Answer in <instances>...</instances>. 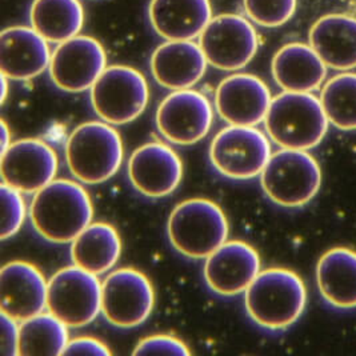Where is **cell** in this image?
Wrapping results in <instances>:
<instances>
[{"label": "cell", "instance_id": "16", "mask_svg": "<svg viewBox=\"0 0 356 356\" xmlns=\"http://www.w3.org/2000/svg\"><path fill=\"white\" fill-rule=\"evenodd\" d=\"M127 170L134 188L148 197L172 194L183 178V164L178 154L159 142L136 148L131 154Z\"/></svg>", "mask_w": 356, "mask_h": 356}, {"label": "cell", "instance_id": "9", "mask_svg": "<svg viewBox=\"0 0 356 356\" xmlns=\"http://www.w3.org/2000/svg\"><path fill=\"white\" fill-rule=\"evenodd\" d=\"M267 136L255 127L229 126L212 139L210 159L223 177L248 180L261 174L271 158Z\"/></svg>", "mask_w": 356, "mask_h": 356}, {"label": "cell", "instance_id": "10", "mask_svg": "<svg viewBox=\"0 0 356 356\" xmlns=\"http://www.w3.org/2000/svg\"><path fill=\"white\" fill-rule=\"evenodd\" d=\"M155 293L146 275L134 268H119L102 283V314L110 324L132 328L146 322Z\"/></svg>", "mask_w": 356, "mask_h": 356}, {"label": "cell", "instance_id": "18", "mask_svg": "<svg viewBox=\"0 0 356 356\" xmlns=\"http://www.w3.org/2000/svg\"><path fill=\"white\" fill-rule=\"evenodd\" d=\"M43 274L27 261H10L0 271V307L17 322H24L47 307Z\"/></svg>", "mask_w": 356, "mask_h": 356}, {"label": "cell", "instance_id": "1", "mask_svg": "<svg viewBox=\"0 0 356 356\" xmlns=\"http://www.w3.org/2000/svg\"><path fill=\"white\" fill-rule=\"evenodd\" d=\"M92 203L87 191L71 180H52L33 196L30 218L35 231L47 242H74L91 225Z\"/></svg>", "mask_w": 356, "mask_h": 356}, {"label": "cell", "instance_id": "23", "mask_svg": "<svg viewBox=\"0 0 356 356\" xmlns=\"http://www.w3.org/2000/svg\"><path fill=\"white\" fill-rule=\"evenodd\" d=\"M276 84L290 92H312L327 76V65L309 44L289 43L273 59Z\"/></svg>", "mask_w": 356, "mask_h": 356}, {"label": "cell", "instance_id": "28", "mask_svg": "<svg viewBox=\"0 0 356 356\" xmlns=\"http://www.w3.org/2000/svg\"><path fill=\"white\" fill-rule=\"evenodd\" d=\"M321 103L328 122L340 131L356 130V74L343 72L323 86Z\"/></svg>", "mask_w": 356, "mask_h": 356}, {"label": "cell", "instance_id": "27", "mask_svg": "<svg viewBox=\"0 0 356 356\" xmlns=\"http://www.w3.org/2000/svg\"><path fill=\"white\" fill-rule=\"evenodd\" d=\"M67 325L52 314H38L19 325V355H63Z\"/></svg>", "mask_w": 356, "mask_h": 356}, {"label": "cell", "instance_id": "12", "mask_svg": "<svg viewBox=\"0 0 356 356\" xmlns=\"http://www.w3.org/2000/svg\"><path fill=\"white\" fill-rule=\"evenodd\" d=\"M212 119L210 100L190 88L171 92L156 111V126L163 138L179 146H191L206 138Z\"/></svg>", "mask_w": 356, "mask_h": 356}, {"label": "cell", "instance_id": "5", "mask_svg": "<svg viewBox=\"0 0 356 356\" xmlns=\"http://www.w3.org/2000/svg\"><path fill=\"white\" fill-rule=\"evenodd\" d=\"M65 161L71 174L81 183H104L120 168L122 138L108 123H83L71 132L67 140Z\"/></svg>", "mask_w": 356, "mask_h": 356}, {"label": "cell", "instance_id": "15", "mask_svg": "<svg viewBox=\"0 0 356 356\" xmlns=\"http://www.w3.org/2000/svg\"><path fill=\"white\" fill-rule=\"evenodd\" d=\"M271 100L267 84L251 74L228 76L215 94L216 111L229 126L254 127L264 122Z\"/></svg>", "mask_w": 356, "mask_h": 356}, {"label": "cell", "instance_id": "4", "mask_svg": "<svg viewBox=\"0 0 356 356\" xmlns=\"http://www.w3.org/2000/svg\"><path fill=\"white\" fill-rule=\"evenodd\" d=\"M167 234L170 243L186 258L207 259L228 238V222L222 209L213 202L195 197L172 210Z\"/></svg>", "mask_w": 356, "mask_h": 356}, {"label": "cell", "instance_id": "19", "mask_svg": "<svg viewBox=\"0 0 356 356\" xmlns=\"http://www.w3.org/2000/svg\"><path fill=\"white\" fill-rule=\"evenodd\" d=\"M51 62L47 40L33 29L10 27L0 33V70L13 81H30Z\"/></svg>", "mask_w": 356, "mask_h": 356}, {"label": "cell", "instance_id": "22", "mask_svg": "<svg viewBox=\"0 0 356 356\" xmlns=\"http://www.w3.org/2000/svg\"><path fill=\"white\" fill-rule=\"evenodd\" d=\"M154 30L167 40H194L212 19L210 0H151Z\"/></svg>", "mask_w": 356, "mask_h": 356}, {"label": "cell", "instance_id": "31", "mask_svg": "<svg viewBox=\"0 0 356 356\" xmlns=\"http://www.w3.org/2000/svg\"><path fill=\"white\" fill-rule=\"evenodd\" d=\"M134 355L147 354H168V355L188 356L191 353L187 346L174 337L168 335H154L140 340L135 347Z\"/></svg>", "mask_w": 356, "mask_h": 356}, {"label": "cell", "instance_id": "8", "mask_svg": "<svg viewBox=\"0 0 356 356\" xmlns=\"http://www.w3.org/2000/svg\"><path fill=\"white\" fill-rule=\"evenodd\" d=\"M47 308L67 327L81 328L102 311V284L97 275L79 267L59 270L47 284Z\"/></svg>", "mask_w": 356, "mask_h": 356}, {"label": "cell", "instance_id": "32", "mask_svg": "<svg viewBox=\"0 0 356 356\" xmlns=\"http://www.w3.org/2000/svg\"><path fill=\"white\" fill-rule=\"evenodd\" d=\"M15 319L1 312L0 353L4 356L19 355V327Z\"/></svg>", "mask_w": 356, "mask_h": 356}, {"label": "cell", "instance_id": "11", "mask_svg": "<svg viewBox=\"0 0 356 356\" xmlns=\"http://www.w3.org/2000/svg\"><path fill=\"white\" fill-rule=\"evenodd\" d=\"M199 46L209 65L223 71H236L254 59L259 40L245 17L223 14L211 19L199 36Z\"/></svg>", "mask_w": 356, "mask_h": 356}, {"label": "cell", "instance_id": "33", "mask_svg": "<svg viewBox=\"0 0 356 356\" xmlns=\"http://www.w3.org/2000/svg\"><path fill=\"white\" fill-rule=\"evenodd\" d=\"M75 354L107 356L111 355V351L100 340L83 337V338H76L68 341L63 355H75Z\"/></svg>", "mask_w": 356, "mask_h": 356}, {"label": "cell", "instance_id": "13", "mask_svg": "<svg viewBox=\"0 0 356 356\" xmlns=\"http://www.w3.org/2000/svg\"><path fill=\"white\" fill-rule=\"evenodd\" d=\"M103 46L90 36H75L60 43L49 62V75L54 84L65 92L91 90L107 68Z\"/></svg>", "mask_w": 356, "mask_h": 356}, {"label": "cell", "instance_id": "34", "mask_svg": "<svg viewBox=\"0 0 356 356\" xmlns=\"http://www.w3.org/2000/svg\"><path fill=\"white\" fill-rule=\"evenodd\" d=\"M11 146V132L4 120H1V154Z\"/></svg>", "mask_w": 356, "mask_h": 356}, {"label": "cell", "instance_id": "20", "mask_svg": "<svg viewBox=\"0 0 356 356\" xmlns=\"http://www.w3.org/2000/svg\"><path fill=\"white\" fill-rule=\"evenodd\" d=\"M207 63L203 49L193 40H167L154 51L151 71L161 86L178 91L200 81Z\"/></svg>", "mask_w": 356, "mask_h": 356}, {"label": "cell", "instance_id": "30", "mask_svg": "<svg viewBox=\"0 0 356 356\" xmlns=\"http://www.w3.org/2000/svg\"><path fill=\"white\" fill-rule=\"evenodd\" d=\"M1 239L7 241L13 238L26 218V204L22 193L1 183Z\"/></svg>", "mask_w": 356, "mask_h": 356}, {"label": "cell", "instance_id": "24", "mask_svg": "<svg viewBox=\"0 0 356 356\" xmlns=\"http://www.w3.org/2000/svg\"><path fill=\"white\" fill-rule=\"evenodd\" d=\"M316 283L324 300L339 309L356 308V252L337 247L318 261Z\"/></svg>", "mask_w": 356, "mask_h": 356}, {"label": "cell", "instance_id": "7", "mask_svg": "<svg viewBox=\"0 0 356 356\" xmlns=\"http://www.w3.org/2000/svg\"><path fill=\"white\" fill-rule=\"evenodd\" d=\"M146 78L127 65L107 67L91 87V104L108 124H127L138 119L148 103Z\"/></svg>", "mask_w": 356, "mask_h": 356}, {"label": "cell", "instance_id": "29", "mask_svg": "<svg viewBox=\"0 0 356 356\" xmlns=\"http://www.w3.org/2000/svg\"><path fill=\"white\" fill-rule=\"evenodd\" d=\"M298 0H243L248 17L261 27H279L286 24L296 11Z\"/></svg>", "mask_w": 356, "mask_h": 356}, {"label": "cell", "instance_id": "35", "mask_svg": "<svg viewBox=\"0 0 356 356\" xmlns=\"http://www.w3.org/2000/svg\"><path fill=\"white\" fill-rule=\"evenodd\" d=\"M8 94V78L1 74V103L6 102Z\"/></svg>", "mask_w": 356, "mask_h": 356}, {"label": "cell", "instance_id": "2", "mask_svg": "<svg viewBox=\"0 0 356 356\" xmlns=\"http://www.w3.org/2000/svg\"><path fill=\"white\" fill-rule=\"evenodd\" d=\"M306 305L305 282L286 268L260 271L244 295L248 316L268 331H282L291 327L302 316Z\"/></svg>", "mask_w": 356, "mask_h": 356}, {"label": "cell", "instance_id": "17", "mask_svg": "<svg viewBox=\"0 0 356 356\" xmlns=\"http://www.w3.org/2000/svg\"><path fill=\"white\" fill-rule=\"evenodd\" d=\"M259 273V254L241 241L222 244L206 259L203 270L211 291L222 296L245 292Z\"/></svg>", "mask_w": 356, "mask_h": 356}, {"label": "cell", "instance_id": "21", "mask_svg": "<svg viewBox=\"0 0 356 356\" xmlns=\"http://www.w3.org/2000/svg\"><path fill=\"white\" fill-rule=\"evenodd\" d=\"M308 40L327 67L337 71L356 68V17L344 14L319 17Z\"/></svg>", "mask_w": 356, "mask_h": 356}, {"label": "cell", "instance_id": "25", "mask_svg": "<svg viewBox=\"0 0 356 356\" xmlns=\"http://www.w3.org/2000/svg\"><path fill=\"white\" fill-rule=\"evenodd\" d=\"M120 236L107 223L90 225L71 245L74 266L97 276L110 271L120 258Z\"/></svg>", "mask_w": 356, "mask_h": 356}, {"label": "cell", "instance_id": "3", "mask_svg": "<svg viewBox=\"0 0 356 356\" xmlns=\"http://www.w3.org/2000/svg\"><path fill=\"white\" fill-rule=\"evenodd\" d=\"M328 124L321 99L311 92L279 94L271 100L264 119L266 131L277 146L302 151L319 146Z\"/></svg>", "mask_w": 356, "mask_h": 356}, {"label": "cell", "instance_id": "26", "mask_svg": "<svg viewBox=\"0 0 356 356\" xmlns=\"http://www.w3.org/2000/svg\"><path fill=\"white\" fill-rule=\"evenodd\" d=\"M30 20L47 42L63 43L81 33L84 10L79 0H33Z\"/></svg>", "mask_w": 356, "mask_h": 356}, {"label": "cell", "instance_id": "6", "mask_svg": "<svg viewBox=\"0 0 356 356\" xmlns=\"http://www.w3.org/2000/svg\"><path fill=\"white\" fill-rule=\"evenodd\" d=\"M260 184L267 197L277 206L298 209L319 193L322 171L307 151L282 148L271 155L261 171Z\"/></svg>", "mask_w": 356, "mask_h": 356}, {"label": "cell", "instance_id": "14", "mask_svg": "<svg viewBox=\"0 0 356 356\" xmlns=\"http://www.w3.org/2000/svg\"><path fill=\"white\" fill-rule=\"evenodd\" d=\"M56 172V152L42 140H17L1 154L3 183L22 194H36L54 180Z\"/></svg>", "mask_w": 356, "mask_h": 356}]
</instances>
